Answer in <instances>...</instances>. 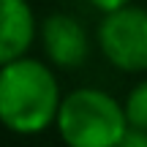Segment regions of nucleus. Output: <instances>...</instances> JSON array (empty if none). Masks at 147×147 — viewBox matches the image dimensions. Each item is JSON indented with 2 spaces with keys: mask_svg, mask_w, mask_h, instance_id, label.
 Here are the masks:
<instances>
[{
  "mask_svg": "<svg viewBox=\"0 0 147 147\" xmlns=\"http://www.w3.org/2000/svg\"><path fill=\"white\" fill-rule=\"evenodd\" d=\"M63 101L55 65L41 57H22L0 65V125L16 136H38L55 128Z\"/></svg>",
  "mask_w": 147,
  "mask_h": 147,
  "instance_id": "obj_1",
  "label": "nucleus"
},
{
  "mask_svg": "<svg viewBox=\"0 0 147 147\" xmlns=\"http://www.w3.org/2000/svg\"><path fill=\"white\" fill-rule=\"evenodd\" d=\"M125 128L123 101L98 87L65 93L55 120V131L68 147H120Z\"/></svg>",
  "mask_w": 147,
  "mask_h": 147,
  "instance_id": "obj_2",
  "label": "nucleus"
},
{
  "mask_svg": "<svg viewBox=\"0 0 147 147\" xmlns=\"http://www.w3.org/2000/svg\"><path fill=\"white\" fill-rule=\"evenodd\" d=\"M95 44L112 68L123 74L147 71V8L123 5L117 11L101 14L95 27Z\"/></svg>",
  "mask_w": 147,
  "mask_h": 147,
  "instance_id": "obj_3",
  "label": "nucleus"
},
{
  "mask_svg": "<svg viewBox=\"0 0 147 147\" xmlns=\"http://www.w3.org/2000/svg\"><path fill=\"white\" fill-rule=\"evenodd\" d=\"M38 38H41L44 57L55 68L74 71L84 65L90 57V36L84 25L71 14L52 11L49 16H44V22L38 25Z\"/></svg>",
  "mask_w": 147,
  "mask_h": 147,
  "instance_id": "obj_4",
  "label": "nucleus"
},
{
  "mask_svg": "<svg viewBox=\"0 0 147 147\" xmlns=\"http://www.w3.org/2000/svg\"><path fill=\"white\" fill-rule=\"evenodd\" d=\"M38 38V19L27 0H0V65L30 52Z\"/></svg>",
  "mask_w": 147,
  "mask_h": 147,
  "instance_id": "obj_5",
  "label": "nucleus"
},
{
  "mask_svg": "<svg viewBox=\"0 0 147 147\" xmlns=\"http://www.w3.org/2000/svg\"><path fill=\"white\" fill-rule=\"evenodd\" d=\"M123 109H125V120L134 128H144L147 131V79L136 82L128 95L123 98Z\"/></svg>",
  "mask_w": 147,
  "mask_h": 147,
  "instance_id": "obj_6",
  "label": "nucleus"
},
{
  "mask_svg": "<svg viewBox=\"0 0 147 147\" xmlns=\"http://www.w3.org/2000/svg\"><path fill=\"white\" fill-rule=\"evenodd\" d=\"M120 147H147V131H144V128H134V125H128L125 134H123Z\"/></svg>",
  "mask_w": 147,
  "mask_h": 147,
  "instance_id": "obj_7",
  "label": "nucleus"
},
{
  "mask_svg": "<svg viewBox=\"0 0 147 147\" xmlns=\"http://www.w3.org/2000/svg\"><path fill=\"white\" fill-rule=\"evenodd\" d=\"M87 3L93 5L98 14H109V11H117V8H123V5L134 3V0H87Z\"/></svg>",
  "mask_w": 147,
  "mask_h": 147,
  "instance_id": "obj_8",
  "label": "nucleus"
}]
</instances>
